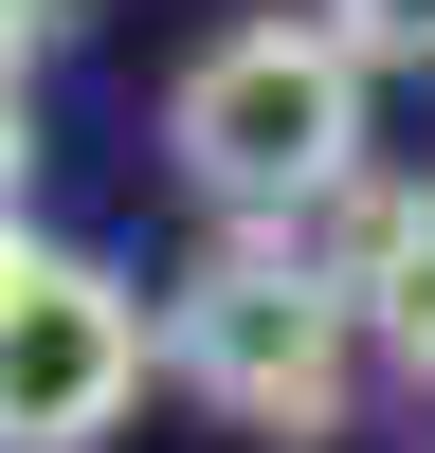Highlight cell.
<instances>
[{"instance_id": "obj_1", "label": "cell", "mask_w": 435, "mask_h": 453, "mask_svg": "<svg viewBox=\"0 0 435 453\" xmlns=\"http://www.w3.org/2000/svg\"><path fill=\"white\" fill-rule=\"evenodd\" d=\"M362 363H381L362 345V290H345V254L309 218H218L164 273V381L218 435H254V453H326L362 418Z\"/></svg>"}, {"instance_id": "obj_2", "label": "cell", "mask_w": 435, "mask_h": 453, "mask_svg": "<svg viewBox=\"0 0 435 453\" xmlns=\"http://www.w3.org/2000/svg\"><path fill=\"white\" fill-rule=\"evenodd\" d=\"M362 91H381V55H362L326 0H309V19H236V36L181 55L164 164L200 181L218 218H326L362 181Z\"/></svg>"}, {"instance_id": "obj_3", "label": "cell", "mask_w": 435, "mask_h": 453, "mask_svg": "<svg viewBox=\"0 0 435 453\" xmlns=\"http://www.w3.org/2000/svg\"><path fill=\"white\" fill-rule=\"evenodd\" d=\"M164 363V309H145L109 254L36 236V273L0 290V453H109Z\"/></svg>"}, {"instance_id": "obj_4", "label": "cell", "mask_w": 435, "mask_h": 453, "mask_svg": "<svg viewBox=\"0 0 435 453\" xmlns=\"http://www.w3.org/2000/svg\"><path fill=\"white\" fill-rule=\"evenodd\" d=\"M326 254H345V290H362V345H381V381H417L435 399V181H381L362 164L345 200L309 218Z\"/></svg>"}, {"instance_id": "obj_5", "label": "cell", "mask_w": 435, "mask_h": 453, "mask_svg": "<svg viewBox=\"0 0 435 453\" xmlns=\"http://www.w3.org/2000/svg\"><path fill=\"white\" fill-rule=\"evenodd\" d=\"M326 19H345L381 73H435V0H326Z\"/></svg>"}, {"instance_id": "obj_6", "label": "cell", "mask_w": 435, "mask_h": 453, "mask_svg": "<svg viewBox=\"0 0 435 453\" xmlns=\"http://www.w3.org/2000/svg\"><path fill=\"white\" fill-rule=\"evenodd\" d=\"M55 55V0H0V73H36Z\"/></svg>"}, {"instance_id": "obj_7", "label": "cell", "mask_w": 435, "mask_h": 453, "mask_svg": "<svg viewBox=\"0 0 435 453\" xmlns=\"http://www.w3.org/2000/svg\"><path fill=\"white\" fill-rule=\"evenodd\" d=\"M36 181V109H19V73H0V200Z\"/></svg>"}, {"instance_id": "obj_8", "label": "cell", "mask_w": 435, "mask_h": 453, "mask_svg": "<svg viewBox=\"0 0 435 453\" xmlns=\"http://www.w3.org/2000/svg\"><path fill=\"white\" fill-rule=\"evenodd\" d=\"M19 273H36V218H19V200H0V290H19Z\"/></svg>"}]
</instances>
